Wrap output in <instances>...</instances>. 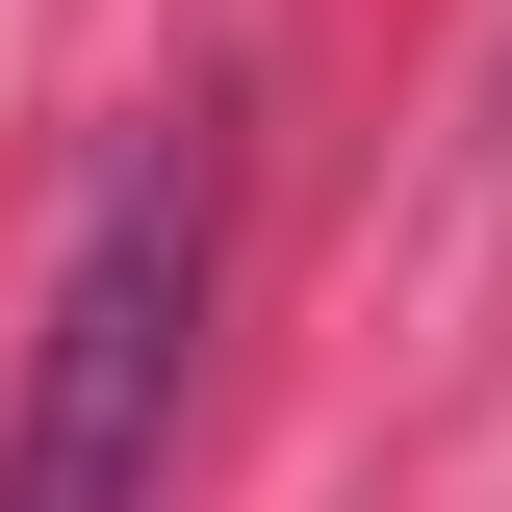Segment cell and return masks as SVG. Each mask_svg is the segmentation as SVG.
Segmentation results:
<instances>
[{
	"label": "cell",
	"instance_id": "cell-1",
	"mask_svg": "<svg viewBox=\"0 0 512 512\" xmlns=\"http://www.w3.org/2000/svg\"><path fill=\"white\" fill-rule=\"evenodd\" d=\"M205 256H231V180H205V128H128V154H103V205H77V256H52L26 410H0V512H154V487H180Z\"/></svg>",
	"mask_w": 512,
	"mask_h": 512
}]
</instances>
